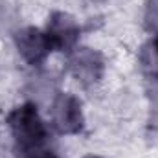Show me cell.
Here are the masks:
<instances>
[{
    "instance_id": "8",
    "label": "cell",
    "mask_w": 158,
    "mask_h": 158,
    "mask_svg": "<svg viewBox=\"0 0 158 158\" xmlns=\"http://www.w3.org/2000/svg\"><path fill=\"white\" fill-rule=\"evenodd\" d=\"M52 158H57V156H55V155H53V156H52Z\"/></svg>"
},
{
    "instance_id": "4",
    "label": "cell",
    "mask_w": 158,
    "mask_h": 158,
    "mask_svg": "<svg viewBox=\"0 0 158 158\" xmlns=\"http://www.w3.org/2000/svg\"><path fill=\"white\" fill-rule=\"evenodd\" d=\"M15 42H17L19 53L33 66L40 64L48 57V53L52 52V46H50L46 33H42L37 28L19 30L15 35Z\"/></svg>"
},
{
    "instance_id": "1",
    "label": "cell",
    "mask_w": 158,
    "mask_h": 158,
    "mask_svg": "<svg viewBox=\"0 0 158 158\" xmlns=\"http://www.w3.org/2000/svg\"><path fill=\"white\" fill-rule=\"evenodd\" d=\"M7 125L15 136V151H26V149H39L48 147L50 132L44 125L42 118L37 112V107L31 103H24L17 107L9 116Z\"/></svg>"
},
{
    "instance_id": "2",
    "label": "cell",
    "mask_w": 158,
    "mask_h": 158,
    "mask_svg": "<svg viewBox=\"0 0 158 158\" xmlns=\"http://www.w3.org/2000/svg\"><path fill=\"white\" fill-rule=\"evenodd\" d=\"M53 127L61 134H76L83 129V110L77 98L70 94H59L52 107Z\"/></svg>"
},
{
    "instance_id": "6",
    "label": "cell",
    "mask_w": 158,
    "mask_h": 158,
    "mask_svg": "<svg viewBox=\"0 0 158 158\" xmlns=\"http://www.w3.org/2000/svg\"><path fill=\"white\" fill-rule=\"evenodd\" d=\"M142 66L151 76H158V33L142 52Z\"/></svg>"
},
{
    "instance_id": "7",
    "label": "cell",
    "mask_w": 158,
    "mask_h": 158,
    "mask_svg": "<svg viewBox=\"0 0 158 158\" xmlns=\"http://www.w3.org/2000/svg\"><path fill=\"white\" fill-rule=\"evenodd\" d=\"M90 2H105V0H90Z\"/></svg>"
},
{
    "instance_id": "5",
    "label": "cell",
    "mask_w": 158,
    "mask_h": 158,
    "mask_svg": "<svg viewBox=\"0 0 158 158\" xmlns=\"http://www.w3.org/2000/svg\"><path fill=\"white\" fill-rule=\"evenodd\" d=\"M70 68H72V74L83 85H94L99 81L103 74V61L99 53H96L94 50L83 48L70 59Z\"/></svg>"
},
{
    "instance_id": "3",
    "label": "cell",
    "mask_w": 158,
    "mask_h": 158,
    "mask_svg": "<svg viewBox=\"0 0 158 158\" xmlns=\"http://www.w3.org/2000/svg\"><path fill=\"white\" fill-rule=\"evenodd\" d=\"M81 28L76 22L74 17H70L68 13H52V17L48 19V28H46V37L50 40L52 50H59V52H68L70 48L76 46L79 39Z\"/></svg>"
}]
</instances>
